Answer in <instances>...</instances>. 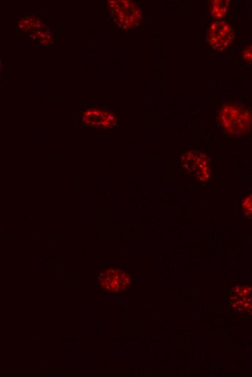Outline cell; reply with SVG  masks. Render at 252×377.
Wrapping results in <instances>:
<instances>
[{"mask_svg": "<svg viewBox=\"0 0 252 377\" xmlns=\"http://www.w3.org/2000/svg\"><path fill=\"white\" fill-rule=\"evenodd\" d=\"M218 119L223 131L231 138H246L251 135V111L243 104L236 101L223 103Z\"/></svg>", "mask_w": 252, "mask_h": 377, "instance_id": "6da1fadb", "label": "cell"}, {"mask_svg": "<svg viewBox=\"0 0 252 377\" xmlns=\"http://www.w3.org/2000/svg\"><path fill=\"white\" fill-rule=\"evenodd\" d=\"M16 31L25 35L40 47L56 44L57 35L47 18L40 14L27 13L16 21Z\"/></svg>", "mask_w": 252, "mask_h": 377, "instance_id": "7a4b0ae2", "label": "cell"}, {"mask_svg": "<svg viewBox=\"0 0 252 377\" xmlns=\"http://www.w3.org/2000/svg\"><path fill=\"white\" fill-rule=\"evenodd\" d=\"M107 9L112 22L123 32H131L143 21L141 7L132 0H110L107 1Z\"/></svg>", "mask_w": 252, "mask_h": 377, "instance_id": "3957f363", "label": "cell"}, {"mask_svg": "<svg viewBox=\"0 0 252 377\" xmlns=\"http://www.w3.org/2000/svg\"><path fill=\"white\" fill-rule=\"evenodd\" d=\"M182 162L185 170L201 183H208L212 177L211 158L202 151H188L183 154Z\"/></svg>", "mask_w": 252, "mask_h": 377, "instance_id": "277c9868", "label": "cell"}, {"mask_svg": "<svg viewBox=\"0 0 252 377\" xmlns=\"http://www.w3.org/2000/svg\"><path fill=\"white\" fill-rule=\"evenodd\" d=\"M206 37L208 44L215 51L224 52L232 46L235 32L228 21H216L208 27Z\"/></svg>", "mask_w": 252, "mask_h": 377, "instance_id": "5b68a950", "label": "cell"}, {"mask_svg": "<svg viewBox=\"0 0 252 377\" xmlns=\"http://www.w3.org/2000/svg\"><path fill=\"white\" fill-rule=\"evenodd\" d=\"M228 302L232 311L251 315L252 306L251 285L246 282H235L228 291Z\"/></svg>", "mask_w": 252, "mask_h": 377, "instance_id": "8992f818", "label": "cell"}, {"mask_svg": "<svg viewBox=\"0 0 252 377\" xmlns=\"http://www.w3.org/2000/svg\"><path fill=\"white\" fill-rule=\"evenodd\" d=\"M101 287L110 293L127 290L132 283L130 274L119 269H105L98 275Z\"/></svg>", "mask_w": 252, "mask_h": 377, "instance_id": "52a82bcc", "label": "cell"}, {"mask_svg": "<svg viewBox=\"0 0 252 377\" xmlns=\"http://www.w3.org/2000/svg\"><path fill=\"white\" fill-rule=\"evenodd\" d=\"M82 121L88 128L110 130L116 127L118 118L109 109L92 107L84 110Z\"/></svg>", "mask_w": 252, "mask_h": 377, "instance_id": "ba28073f", "label": "cell"}, {"mask_svg": "<svg viewBox=\"0 0 252 377\" xmlns=\"http://www.w3.org/2000/svg\"><path fill=\"white\" fill-rule=\"evenodd\" d=\"M231 1L229 0H215L210 5V15L213 19L221 21L229 13Z\"/></svg>", "mask_w": 252, "mask_h": 377, "instance_id": "9c48e42d", "label": "cell"}, {"mask_svg": "<svg viewBox=\"0 0 252 377\" xmlns=\"http://www.w3.org/2000/svg\"><path fill=\"white\" fill-rule=\"evenodd\" d=\"M241 210L244 217L247 220L251 218L252 214V197L251 194L247 195L243 198L241 202Z\"/></svg>", "mask_w": 252, "mask_h": 377, "instance_id": "30bf717a", "label": "cell"}, {"mask_svg": "<svg viewBox=\"0 0 252 377\" xmlns=\"http://www.w3.org/2000/svg\"><path fill=\"white\" fill-rule=\"evenodd\" d=\"M241 57L245 63L248 64L251 63V45H248L243 50Z\"/></svg>", "mask_w": 252, "mask_h": 377, "instance_id": "8fae6325", "label": "cell"}, {"mask_svg": "<svg viewBox=\"0 0 252 377\" xmlns=\"http://www.w3.org/2000/svg\"><path fill=\"white\" fill-rule=\"evenodd\" d=\"M3 56L0 55V86L3 82V72H4V63H3Z\"/></svg>", "mask_w": 252, "mask_h": 377, "instance_id": "7c38bea8", "label": "cell"}]
</instances>
